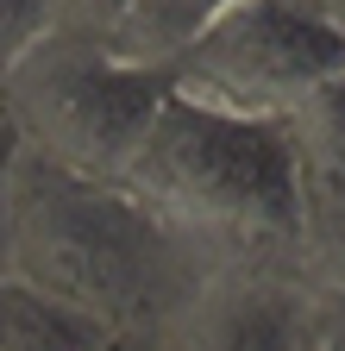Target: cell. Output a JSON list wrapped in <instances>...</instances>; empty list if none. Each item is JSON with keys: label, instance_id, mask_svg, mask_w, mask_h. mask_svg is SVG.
<instances>
[{"label": "cell", "instance_id": "cell-12", "mask_svg": "<svg viewBox=\"0 0 345 351\" xmlns=\"http://www.w3.org/2000/svg\"><path fill=\"white\" fill-rule=\"evenodd\" d=\"M95 351H157V339L151 332H101Z\"/></svg>", "mask_w": 345, "mask_h": 351}, {"label": "cell", "instance_id": "cell-5", "mask_svg": "<svg viewBox=\"0 0 345 351\" xmlns=\"http://www.w3.org/2000/svg\"><path fill=\"white\" fill-rule=\"evenodd\" d=\"M320 295L283 263H220L151 339L157 351H301Z\"/></svg>", "mask_w": 345, "mask_h": 351}, {"label": "cell", "instance_id": "cell-2", "mask_svg": "<svg viewBox=\"0 0 345 351\" xmlns=\"http://www.w3.org/2000/svg\"><path fill=\"white\" fill-rule=\"evenodd\" d=\"M119 189L220 263L301 270L308 189L270 119H233L163 95L132 163L119 169Z\"/></svg>", "mask_w": 345, "mask_h": 351}, {"label": "cell", "instance_id": "cell-6", "mask_svg": "<svg viewBox=\"0 0 345 351\" xmlns=\"http://www.w3.org/2000/svg\"><path fill=\"white\" fill-rule=\"evenodd\" d=\"M226 7H233V0H126V7H119L95 38H101L107 57L163 75L169 57H176L207 19H220Z\"/></svg>", "mask_w": 345, "mask_h": 351}, {"label": "cell", "instance_id": "cell-13", "mask_svg": "<svg viewBox=\"0 0 345 351\" xmlns=\"http://www.w3.org/2000/svg\"><path fill=\"white\" fill-rule=\"evenodd\" d=\"M320 307H326V314H333V320L345 326V295H339V301H320Z\"/></svg>", "mask_w": 345, "mask_h": 351}, {"label": "cell", "instance_id": "cell-16", "mask_svg": "<svg viewBox=\"0 0 345 351\" xmlns=\"http://www.w3.org/2000/svg\"><path fill=\"white\" fill-rule=\"evenodd\" d=\"M301 351H308V345H301Z\"/></svg>", "mask_w": 345, "mask_h": 351}, {"label": "cell", "instance_id": "cell-3", "mask_svg": "<svg viewBox=\"0 0 345 351\" xmlns=\"http://www.w3.org/2000/svg\"><path fill=\"white\" fill-rule=\"evenodd\" d=\"M169 82L101 51L95 32L51 25L32 51L0 75V119L13 145L69 176L119 182L145 125L157 119Z\"/></svg>", "mask_w": 345, "mask_h": 351}, {"label": "cell", "instance_id": "cell-1", "mask_svg": "<svg viewBox=\"0 0 345 351\" xmlns=\"http://www.w3.org/2000/svg\"><path fill=\"white\" fill-rule=\"evenodd\" d=\"M220 270L195 239L119 182L69 176L13 145L7 163V276L75 307L107 332H157Z\"/></svg>", "mask_w": 345, "mask_h": 351}, {"label": "cell", "instance_id": "cell-4", "mask_svg": "<svg viewBox=\"0 0 345 351\" xmlns=\"http://www.w3.org/2000/svg\"><path fill=\"white\" fill-rule=\"evenodd\" d=\"M339 63L345 19L326 0H233L169 57L163 82L176 101L276 125L314 82L339 75Z\"/></svg>", "mask_w": 345, "mask_h": 351}, {"label": "cell", "instance_id": "cell-8", "mask_svg": "<svg viewBox=\"0 0 345 351\" xmlns=\"http://www.w3.org/2000/svg\"><path fill=\"white\" fill-rule=\"evenodd\" d=\"M57 25V0H0V75Z\"/></svg>", "mask_w": 345, "mask_h": 351}, {"label": "cell", "instance_id": "cell-7", "mask_svg": "<svg viewBox=\"0 0 345 351\" xmlns=\"http://www.w3.org/2000/svg\"><path fill=\"white\" fill-rule=\"evenodd\" d=\"M283 145L295 157V176L308 195H333L345 189V75H326L301 95L283 119Z\"/></svg>", "mask_w": 345, "mask_h": 351}, {"label": "cell", "instance_id": "cell-11", "mask_svg": "<svg viewBox=\"0 0 345 351\" xmlns=\"http://www.w3.org/2000/svg\"><path fill=\"white\" fill-rule=\"evenodd\" d=\"M308 351H345V326L326 314V307H314V326H308Z\"/></svg>", "mask_w": 345, "mask_h": 351}, {"label": "cell", "instance_id": "cell-14", "mask_svg": "<svg viewBox=\"0 0 345 351\" xmlns=\"http://www.w3.org/2000/svg\"><path fill=\"white\" fill-rule=\"evenodd\" d=\"M339 75H345V63H339Z\"/></svg>", "mask_w": 345, "mask_h": 351}, {"label": "cell", "instance_id": "cell-9", "mask_svg": "<svg viewBox=\"0 0 345 351\" xmlns=\"http://www.w3.org/2000/svg\"><path fill=\"white\" fill-rule=\"evenodd\" d=\"M126 0H57V25H82V32H101Z\"/></svg>", "mask_w": 345, "mask_h": 351}, {"label": "cell", "instance_id": "cell-15", "mask_svg": "<svg viewBox=\"0 0 345 351\" xmlns=\"http://www.w3.org/2000/svg\"><path fill=\"white\" fill-rule=\"evenodd\" d=\"M0 125H7V119H0Z\"/></svg>", "mask_w": 345, "mask_h": 351}, {"label": "cell", "instance_id": "cell-10", "mask_svg": "<svg viewBox=\"0 0 345 351\" xmlns=\"http://www.w3.org/2000/svg\"><path fill=\"white\" fill-rule=\"evenodd\" d=\"M7 163H13V132L0 125V282H7Z\"/></svg>", "mask_w": 345, "mask_h": 351}]
</instances>
